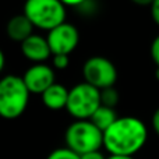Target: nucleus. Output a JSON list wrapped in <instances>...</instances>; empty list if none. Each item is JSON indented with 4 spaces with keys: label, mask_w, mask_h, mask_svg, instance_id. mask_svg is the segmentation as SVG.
Listing matches in <instances>:
<instances>
[{
    "label": "nucleus",
    "mask_w": 159,
    "mask_h": 159,
    "mask_svg": "<svg viewBox=\"0 0 159 159\" xmlns=\"http://www.w3.org/2000/svg\"><path fill=\"white\" fill-rule=\"evenodd\" d=\"M148 140V129L134 116L119 117L103 133V147L110 155L134 157Z\"/></svg>",
    "instance_id": "obj_1"
},
{
    "label": "nucleus",
    "mask_w": 159,
    "mask_h": 159,
    "mask_svg": "<svg viewBox=\"0 0 159 159\" xmlns=\"http://www.w3.org/2000/svg\"><path fill=\"white\" fill-rule=\"evenodd\" d=\"M30 91L20 75L8 74L0 78V117L13 120L25 112Z\"/></svg>",
    "instance_id": "obj_2"
},
{
    "label": "nucleus",
    "mask_w": 159,
    "mask_h": 159,
    "mask_svg": "<svg viewBox=\"0 0 159 159\" xmlns=\"http://www.w3.org/2000/svg\"><path fill=\"white\" fill-rule=\"evenodd\" d=\"M24 14L34 28L52 31L66 22V6L60 0H27Z\"/></svg>",
    "instance_id": "obj_3"
},
{
    "label": "nucleus",
    "mask_w": 159,
    "mask_h": 159,
    "mask_svg": "<svg viewBox=\"0 0 159 159\" xmlns=\"http://www.w3.org/2000/svg\"><path fill=\"white\" fill-rule=\"evenodd\" d=\"M64 140L67 148L81 157L103 147V133L89 120H75L67 127Z\"/></svg>",
    "instance_id": "obj_4"
},
{
    "label": "nucleus",
    "mask_w": 159,
    "mask_h": 159,
    "mask_svg": "<svg viewBox=\"0 0 159 159\" xmlns=\"http://www.w3.org/2000/svg\"><path fill=\"white\" fill-rule=\"evenodd\" d=\"M101 106V91L95 87L80 82L69 89L66 109L75 120H89L95 110Z\"/></svg>",
    "instance_id": "obj_5"
},
{
    "label": "nucleus",
    "mask_w": 159,
    "mask_h": 159,
    "mask_svg": "<svg viewBox=\"0 0 159 159\" xmlns=\"http://www.w3.org/2000/svg\"><path fill=\"white\" fill-rule=\"evenodd\" d=\"M84 82L95 87L96 89L110 88L117 81V70L116 66L106 57L92 56L82 66Z\"/></svg>",
    "instance_id": "obj_6"
},
{
    "label": "nucleus",
    "mask_w": 159,
    "mask_h": 159,
    "mask_svg": "<svg viewBox=\"0 0 159 159\" xmlns=\"http://www.w3.org/2000/svg\"><path fill=\"white\" fill-rule=\"evenodd\" d=\"M48 43L53 55H66L69 56L80 42L78 30L70 22H63L48 32Z\"/></svg>",
    "instance_id": "obj_7"
},
{
    "label": "nucleus",
    "mask_w": 159,
    "mask_h": 159,
    "mask_svg": "<svg viewBox=\"0 0 159 159\" xmlns=\"http://www.w3.org/2000/svg\"><path fill=\"white\" fill-rule=\"evenodd\" d=\"M22 80L30 93H39V95H42L48 88L56 82L53 67L43 63L32 64L22 75Z\"/></svg>",
    "instance_id": "obj_8"
},
{
    "label": "nucleus",
    "mask_w": 159,
    "mask_h": 159,
    "mask_svg": "<svg viewBox=\"0 0 159 159\" xmlns=\"http://www.w3.org/2000/svg\"><path fill=\"white\" fill-rule=\"evenodd\" d=\"M20 45H21V53L35 64L43 63L52 56L48 39L36 34H32L30 38H27Z\"/></svg>",
    "instance_id": "obj_9"
},
{
    "label": "nucleus",
    "mask_w": 159,
    "mask_h": 159,
    "mask_svg": "<svg viewBox=\"0 0 159 159\" xmlns=\"http://www.w3.org/2000/svg\"><path fill=\"white\" fill-rule=\"evenodd\" d=\"M34 25L31 21L24 16V14H18L14 16L8 20L7 25H6V32L7 36L14 42H24L27 38L32 35Z\"/></svg>",
    "instance_id": "obj_10"
},
{
    "label": "nucleus",
    "mask_w": 159,
    "mask_h": 159,
    "mask_svg": "<svg viewBox=\"0 0 159 159\" xmlns=\"http://www.w3.org/2000/svg\"><path fill=\"white\" fill-rule=\"evenodd\" d=\"M69 99V89L61 84H55L42 93V102L50 110H61L66 107Z\"/></svg>",
    "instance_id": "obj_11"
},
{
    "label": "nucleus",
    "mask_w": 159,
    "mask_h": 159,
    "mask_svg": "<svg viewBox=\"0 0 159 159\" xmlns=\"http://www.w3.org/2000/svg\"><path fill=\"white\" fill-rule=\"evenodd\" d=\"M117 119H119V116H117V113H116L115 109L102 106L101 105V106L95 110V113L91 116L89 121L95 127H98L102 133H105L116 120H117Z\"/></svg>",
    "instance_id": "obj_12"
},
{
    "label": "nucleus",
    "mask_w": 159,
    "mask_h": 159,
    "mask_svg": "<svg viewBox=\"0 0 159 159\" xmlns=\"http://www.w3.org/2000/svg\"><path fill=\"white\" fill-rule=\"evenodd\" d=\"M117 103H119V92L115 89V87L101 89V105L102 106L115 109V106Z\"/></svg>",
    "instance_id": "obj_13"
},
{
    "label": "nucleus",
    "mask_w": 159,
    "mask_h": 159,
    "mask_svg": "<svg viewBox=\"0 0 159 159\" xmlns=\"http://www.w3.org/2000/svg\"><path fill=\"white\" fill-rule=\"evenodd\" d=\"M48 159H81V157L66 147V148H59L50 152Z\"/></svg>",
    "instance_id": "obj_14"
},
{
    "label": "nucleus",
    "mask_w": 159,
    "mask_h": 159,
    "mask_svg": "<svg viewBox=\"0 0 159 159\" xmlns=\"http://www.w3.org/2000/svg\"><path fill=\"white\" fill-rule=\"evenodd\" d=\"M70 63V59L69 56L66 55H53V59H52V64L55 69L57 70H64Z\"/></svg>",
    "instance_id": "obj_15"
},
{
    "label": "nucleus",
    "mask_w": 159,
    "mask_h": 159,
    "mask_svg": "<svg viewBox=\"0 0 159 159\" xmlns=\"http://www.w3.org/2000/svg\"><path fill=\"white\" fill-rule=\"evenodd\" d=\"M151 57L154 60V63L157 64V67H159V35L151 43Z\"/></svg>",
    "instance_id": "obj_16"
},
{
    "label": "nucleus",
    "mask_w": 159,
    "mask_h": 159,
    "mask_svg": "<svg viewBox=\"0 0 159 159\" xmlns=\"http://www.w3.org/2000/svg\"><path fill=\"white\" fill-rule=\"evenodd\" d=\"M151 7V16H152V20L157 25H159V0H154L152 4L149 6Z\"/></svg>",
    "instance_id": "obj_17"
},
{
    "label": "nucleus",
    "mask_w": 159,
    "mask_h": 159,
    "mask_svg": "<svg viewBox=\"0 0 159 159\" xmlns=\"http://www.w3.org/2000/svg\"><path fill=\"white\" fill-rule=\"evenodd\" d=\"M152 129H154L155 134L159 137V107L154 112V115H152Z\"/></svg>",
    "instance_id": "obj_18"
},
{
    "label": "nucleus",
    "mask_w": 159,
    "mask_h": 159,
    "mask_svg": "<svg viewBox=\"0 0 159 159\" xmlns=\"http://www.w3.org/2000/svg\"><path fill=\"white\" fill-rule=\"evenodd\" d=\"M81 159H106L103 157L101 151H93V152H88V154L81 155Z\"/></svg>",
    "instance_id": "obj_19"
},
{
    "label": "nucleus",
    "mask_w": 159,
    "mask_h": 159,
    "mask_svg": "<svg viewBox=\"0 0 159 159\" xmlns=\"http://www.w3.org/2000/svg\"><path fill=\"white\" fill-rule=\"evenodd\" d=\"M64 6H71V7H80L81 4H84L87 0H60Z\"/></svg>",
    "instance_id": "obj_20"
},
{
    "label": "nucleus",
    "mask_w": 159,
    "mask_h": 159,
    "mask_svg": "<svg viewBox=\"0 0 159 159\" xmlns=\"http://www.w3.org/2000/svg\"><path fill=\"white\" fill-rule=\"evenodd\" d=\"M131 2L138 6H151L154 0H131Z\"/></svg>",
    "instance_id": "obj_21"
},
{
    "label": "nucleus",
    "mask_w": 159,
    "mask_h": 159,
    "mask_svg": "<svg viewBox=\"0 0 159 159\" xmlns=\"http://www.w3.org/2000/svg\"><path fill=\"white\" fill-rule=\"evenodd\" d=\"M4 64H6V57H4V53H3V50L0 49V73H2L3 69H4Z\"/></svg>",
    "instance_id": "obj_22"
},
{
    "label": "nucleus",
    "mask_w": 159,
    "mask_h": 159,
    "mask_svg": "<svg viewBox=\"0 0 159 159\" xmlns=\"http://www.w3.org/2000/svg\"><path fill=\"white\" fill-rule=\"evenodd\" d=\"M106 159H134V157H120V155H110Z\"/></svg>",
    "instance_id": "obj_23"
},
{
    "label": "nucleus",
    "mask_w": 159,
    "mask_h": 159,
    "mask_svg": "<svg viewBox=\"0 0 159 159\" xmlns=\"http://www.w3.org/2000/svg\"><path fill=\"white\" fill-rule=\"evenodd\" d=\"M155 78L159 81V67H157V70H155Z\"/></svg>",
    "instance_id": "obj_24"
}]
</instances>
